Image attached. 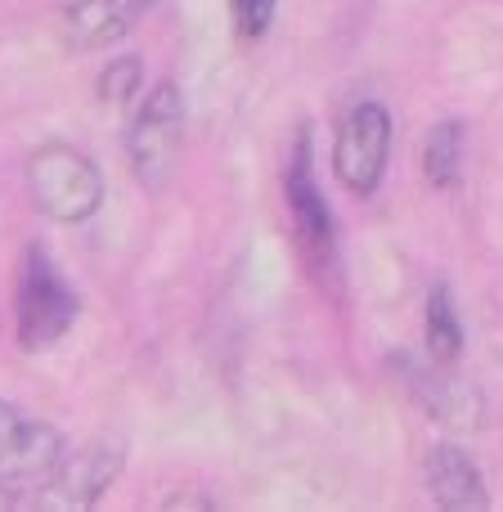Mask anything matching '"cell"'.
Segmentation results:
<instances>
[{
	"mask_svg": "<svg viewBox=\"0 0 503 512\" xmlns=\"http://www.w3.org/2000/svg\"><path fill=\"white\" fill-rule=\"evenodd\" d=\"M27 189L41 216L59 225H81L104 203V176L81 149L54 140L27 158Z\"/></svg>",
	"mask_w": 503,
	"mask_h": 512,
	"instance_id": "obj_1",
	"label": "cell"
},
{
	"mask_svg": "<svg viewBox=\"0 0 503 512\" xmlns=\"http://www.w3.org/2000/svg\"><path fill=\"white\" fill-rule=\"evenodd\" d=\"M77 292L63 279V270L50 261L45 248H27L18 261V283H14V328L23 351H45L54 346L72 324H77Z\"/></svg>",
	"mask_w": 503,
	"mask_h": 512,
	"instance_id": "obj_2",
	"label": "cell"
},
{
	"mask_svg": "<svg viewBox=\"0 0 503 512\" xmlns=\"http://www.w3.org/2000/svg\"><path fill=\"white\" fill-rule=\"evenodd\" d=\"M180 144H185V95L176 81H158L126 131V158H131L135 180L153 194L167 189V180L176 176Z\"/></svg>",
	"mask_w": 503,
	"mask_h": 512,
	"instance_id": "obj_3",
	"label": "cell"
},
{
	"mask_svg": "<svg viewBox=\"0 0 503 512\" xmlns=\"http://www.w3.org/2000/svg\"><path fill=\"white\" fill-rule=\"evenodd\" d=\"M283 198H288V216L292 230H297L301 256L310 261V270L319 279L337 270V225L333 212H328V198L315 180V144H310V131H297L288 153V171H283Z\"/></svg>",
	"mask_w": 503,
	"mask_h": 512,
	"instance_id": "obj_4",
	"label": "cell"
},
{
	"mask_svg": "<svg viewBox=\"0 0 503 512\" xmlns=\"http://www.w3.org/2000/svg\"><path fill=\"white\" fill-rule=\"evenodd\" d=\"M122 468H126L122 445L95 441V445H86V450H68L59 459V468L32 486V495L23 499V508H36V512H86V508H95L99 499L108 495V486L122 477Z\"/></svg>",
	"mask_w": 503,
	"mask_h": 512,
	"instance_id": "obj_5",
	"label": "cell"
},
{
	"mask_svg": "<svg viewBox=\"0 0 503 512\" xmlns=\"http://www.w3.org/2000/svg\"><path fill=\"white\" fill-rule=\"evenodd\" d=\"M387 158H391V113L382 104H373V99H364L337 126L333 171L351 194L369 198L378 194L382 176H387Z\"/></svg>",
	"mask_w": 503,
	"mask_h": 512,
	"instance_id": "obj_6",
	"label": "cell"
},
{
	"mask_svg": "<svg viewBox=\"0 0 503 512\" xmlns=\"http://www.w3.org/2000/svg\"><path fill=\"white\" fill-rule=\"evenodd\" d=\"M63 454H68V441H63L59 427L0 400V481L32 490L36 481L59 468Z\"/></svg>",
	"mask_w": 503,
	"mask_h": 512,
	"instance_id": "obj_7",
	"label": "cell"
},
{
	"mask_svg": "<svg viewBox=\"0 0 503 512\" xmlns=\"http://www.w3.org/2000/svg\"><path fill=\"white\" fill-rule=\"evenodd\" d=\"M158 0H72L63 5V41L72 50H108L149 18Z\"/></svg>",
	"mask_w": 503,
	"mask_h": 512,
	"instance_id": "obj_8",
	"label": "cell"
},
{
	"mask_svg": "<svg viewBox=\"0 0 503 512\" xmlns=\"http://www.w3.org/2000/svg\"><path fill=\"white\" fill-rule=\"evenodd\" d=\"M427 490H432L436 508H445V512H486L490 508V490H486L477 459L450 441L427 450Z\"/></svg>",
	"mask_w": 503,
	"mask_h": 512,
	"instance_id": "obj_9",
	"label": "cell"
},
{
	"mask_svg": "<svg viewBox=\"0 0 503 512\" xmlns=\"http://www.w3.org/2000/svg\"><path fill=\"white\" fill-rule=\"evenodd\" d=\"M463 153H468V131L463 122L445 117V122L432 126L423 144V176L432 180V189H454L463 176Z\"/></svg>",
	"mask_w": 503,
	"mask_h": 512,
	"instance_id": "obj_10",
	"label": "cell"
},
{
	"mask_svg": "<svg viewBox=\"0 0 503 512\" xmlns=\"http://www.w3.org/2000/svg\"><path fill=\"white\" fill-rule=\"evenodd\" d=\"M427 355L441 369H450L463 355V324H459V310H454V297L445 283H436L432 297H427Z\"/></svg>",
	"mask_w": 503,
	"mask_h": 512,
	"instance_id": "obj_11",
	"label": "cell"
},
{
	"mask_svg": "<svg viewBox=\"0 0 503 512\" xmlns=\"http://www.w3.org/2000/svg\"><path fill=\"white\" fill-rule=\"evenodd\" d=\"M99 99L104 104H126V99H135L144 90V63L135 59V54H126V59H108V68L99 72Z\"/></svg>",
	"mask_w": 503,
	"mask_h": 512,
	"instance_id": "obj_12",
	"label": "cell"
},
{
	"mask_svg": "<svg viewBox=\"0 0 503 512\" xmlns=\"http://www.w3.org/2000/svg\"><path fill=\"white\" fill-rule=\"evenodd\" d=\"M274 9L279 0H230V23L243 41H261L274 23Z\"/></svg>",
	"mask_w": 503,
	"mask_h": 512,
	"instance_id": "obj_13",
	"label": "cell"
},
{
	"mask_svg": "<svg viewBox=\"0 0 503 512\" xmlns=\"http://www.w3.org/2000/svg\"><path fill=\"white\" fill-rule=\"evenodd\" d=\"M162 508H216V504H212V499H180L176 495V499H167Z\"/></svg>",
	"mask_w": 503,
	"mask_h": 512,
	"instance_id": "obj_14",
	"label": "cell"
}]
</instances>
